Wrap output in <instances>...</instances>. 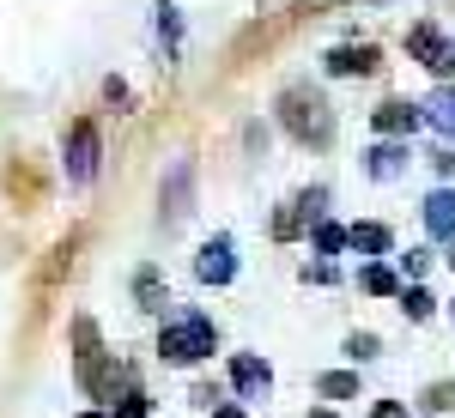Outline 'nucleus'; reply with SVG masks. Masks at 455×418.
I'll use <instances>...</instances> for the list:
<instances>
[{"label": "nucleus", "instance_id": "nucleus-1", "mask_svg": "<svg viewBox=\"0 0 455 418\" xmlns=\"http://www.w3.org/2000/svg\"><path fill=\"white\" fill-rule=\"evenodd\" d=\"M274 109H280V128L298 139V146H315V152L334 146V104L322 98V85H304V79H298V85L280 91Z\"/></svg>", "mask_w": 455, "mask_h": 418}, {"label": "nucleus", "instance_id": "nucleus-2", "mask_svg": "<svg viewBox=\"0 0 455 418\" xmlns=\"http://www.w3.org/2000/svg\"><path fill=\"white\" fill-rule=\"evenodd\" d=\"M219 351V327H212V315L201 310H176L164 327H158V358L164 364H201V358H212Z\"/></svg>", "mask_w": 455, "mask_h": 418}, {"label": "nucleus", "instance_id": "nucleus-3", "mask_svg": "<svg viewBox=\"0 0 455 418\" xmlns=\"http://www.w3.org/2000/svg\"><path fill=\"white\" fill-rule=\"evenodd\" d=\"M98 164H104V139H98V122H73L68 128V146H61V170H68L73 188H92L98 182Z\"/></svg>", "mask_w": 455, "mask_h": 418}, {"label": "nucleus", "instance_id": "nucleus-4", "mask_svg": "<svg viewBox=\"0 0 455 418\" xmlns=\"http://www.w3.org/2000/svg\"><path fill=\"white\" fill-rule=\"evenodd\" d=\"M407 55H413L425 73H437V79H450V73H455V43L437 31L431 19H419V25L407 31Z\"/></svg>", "mask_w": 455, "mask_h": 418}, {"label": "nucleus", "instance_id": "nucleus-5", "mask_svg": "<svg viewBox=\"0 0 455 418\" xmlns=\"http://www.w3.org/2000/svg\"><path fill=\"white\" fill-rule=\"evenodd\" d=\"M158 201H164V225H182V218L195 212V164H188V158H171Z\"/></svg>", "mask_w": 455, "mask_h": 418}, {"label": "nucleus", "instance_id": "nucleus-6", "mask_svg": "<svg viewBox=\"0 0 455 418\" xmlns=\"http://www.w3.org/2000/svg\"><path fill=\"white\" fill-rule=\"evenodd\" d=\"M195 279H201V285H231V279H237V243H231L225 231L201 243V255H195Z\"/></svg>", "mask_w": 455, "mask_h": 418}, {"label": "nucleus", "instance_id": "nucleus-7", "mask_svg": "<svg viewBox=\"0 0 455 418\" xmlns=\"http://www.w3.org/2000/svg\"><path fill=\"white\" fill-rule=\"evenodd\" d=\"M328 79H371V73L383 67V49L377 43H340V49H328Z\"/></svg>", "mask_w": 455, "mask_h": 418}, {"label": "nucleus", "instance_id": "nucleus-8", "mask_svg": "<svg viewBox=\"0 0 455 418\" xmlns=\"http://www.w3.org/2000/svg\"><path fill=\"white\" fill-rule=\"evenodd\" d=\"M419 218H425V237H431V243H455V182H443V188L425 194Z\"/></svg>", "mask_w": 455, "mask_h": 418}, {"label": "nucleus", "instance_id": "nucleus-9", "mask_svg": "<svg viewBox=\"0 0 455 418\" xmlns=\"http://www.w3.org/2000/svg\"><path fill=\"white\" fill-rule=\"evenodd\" d=\"M419 122H425V109H419V104H407V98H383V104L371 109V128H377L383 139H407L413 128H419Z\"/></svg>", "mask_w": 455, "mask_h": 418}, {"label": "nucleus", "instance_id": "nucleus-10", "mask_svg": "<svg viewBox=\"0 0 455 418\" xmlns=\"http://www.w3.org/2000/svg\"><path fill=\"white\" fill-rule=\"evenodd\" d=\"M231 388H237L243 400H261V394L274 388V370H267V358H255V351H237V358H231Z\"/></svg>", "mask_w": 455, "mask_h": 418}, {"label": "nucleus", "instance_id": "nucleus-11", "mask_svg": "<svg viewBox=\"0 0 455 418\" xmlns=\"http://www.w3.org/2000/svg\"><path fill=\"white\" fill-rule=\"evenodd\" d=\"M407 164H413L407 139H377V146L364 152V170L377 176V182H395V176H407Z\"/></svg>", "mask_w": 455, "mask_h": 418}, {"label": "nucleus", "instance_id": "nucleus-12", "mask_svg": "<svg viewBox=\"0 0 455 418\" xmlns=\"http://www.w3.org/2000/svg\"><path fill=\"white\" fill-rule=\"evenodd\" d=\"M164 304H171V285H164V273H158V267L146 261L140 273H134V310L158 315V310H164Z\"/></svg>", "mask_w": 455, "mask_h": 418}, {"label": "nucleus", "instance_id": "nucleus-13", "mask_svg": "<svg viewBox=\"0 0 455 418\" xmlns=\"http://www.w3.org/2000/svg\"><path fill=\"white\" fill-rule=\"evenodd\" d=\"M347 248H358V255H388L395 248V231L388 225H377V218H364V225H347Z\"/></svg>", "mask_w": 455, "mask_h": 418}, {"label": "nucleus", "instance_id": "nucleus-14", "mask_svg": "<svg viewBox=\"0 0 455 418\" xmlns=\"http://www.w3.org/2000/svg\"><path fill=\"white\" fill-rule=\"evenodd\" d=\"M419 109H425V122H431L437 134H450V139H455V85H450V79H443V85H437V91H431Z\"/></svg>", "mask_w": 455, "mask_h": 418}, {"label": "nucleus", "instance_id": "nucleus-15", "mask_svg": "<svg viewBox=\"0 0 455 418\" xmlns=\"http://www.w3.org/2000/svg\"><path fill=\"white\" fill-rule=\"evenodd\" d=\"M73 358H79V364H92V358H98V351H104V334H98V321H92V315H73Z\"/></svg>", "mask_w": 455, "mask_h": 418}, {"label": "nucleus", "instance_id": "nucleus-16", "mask_svg": "<svg viewBox=\"0 0 455 418\" xmlns=\"http://www.w3.org/2000/svg\"><path fill=\"white\" fill-rule=\"evenodd\" d=\"M158 6V36H164V55H182V12H176V0H152Z\"/></svg>", "mask_w": 455, "mask_h": 418}, {"label": "nucleus", "instance_id": "nucleus-17", "mask_svg": "<svg viewBox=\"0 0 455 418\" xmlns=\"http://www.w3.org/2000/svg\"><path fill=\"white\" fill-rule=\"evenodd\" d=\"M310 243H315V255H328V261H334V255L347 248V225H334V218H315V225H310Z\"/></svg>", "mask_w": 455, "mask_h": 418}, {"label": "nucleus", "instance_id": "nucleus-18", "mask_svg": "<svg viewBox=\"0 0 455 418\" xmlns=\"http://www.w3.org/2000/svg\"><path fill=\"white\" fill-rule=\"evenodd\" d=\"M401 315H407V321H431V315H437V297H431L425 285H401Z\"/></svg>", "mask_w": 455, "mask_h": 418}, {"label": "nucleus", "instance_id": "nucleus-19", "mask_svg": "<svg viewBox=\"0 0 455 418\" xmlns=\"http://www.w3.org/2000/svg\"><path fill=\"white\" fill-rule=\"evenodd\" d=\"M315 394L322 400H358V376L352 370H328V376H315Z\"/></svg>", "mask_w": 455, "mask_h": 418}, {"label": "nucleus", "instance_id": "nucleus-20", "mask_svg": "<svg viewBox=\"0 0 455 418\" xmlns=\"http://www.w3.org/2000/svg\"><path fill=\"white\" fill-rule=\"evenodd\" d=\"M310 225H304V212H298V201H285L280 212H274V243H298Z\"/></svg>", "mask_w": 455, "mask_h": 418}, {"label": "nucleus", "instance_id": "nucleus-21", "mask_svg": "<svg viewBox=\"0 0 455 418\" xmlns=\"http://www.w3.org/2000/svg\"><path fill=\"white\" fill-rule=\"evenodd\" d=\"M358 285H364V291H371V297H401V279L388 273L383 261H371V267H364V273H358Z\"/></svg>", "mask_w": 455, "mask_h": 418}, {"label": "nucleus", "instance_id": "nucleus-22", "mask_svg": "<svg viewBox=\"0 0 455 418\" xmlns=\"http://www.w3.org/2000/svg\"><path fill=\"white\" fill-rule=\"evenodd\" d=\"M298 201V212H304V225H315V218H328V182H310L304 194H291Z\"/></svg>", "mask_w": 455, "mask_h": 418}, {"label": "nucleus", "instance_id": "nucleus-23", "mask_svg": "<svg viewBox=\"0 0 455 418\" xmlns=\"http://www.w3.org/2000/svg\"><path fill=\"white\" fill-rule=\"evenodd\" d=\"M109 418H152V400L128 383V388H122V400H109Z\"/></svg>", "mask_w": 455, "mask_h": 418}, {"label": "nucleus", "instance_id": "nucleus-24", "mask_svg": "<svg viewBox=\"0 0 455 418\" xmlns=\"http://www.w3.org/2000/svg\"><path fill=\"white\" fill-rule=\"evenodd\" d=\"M352 364H371V358H383V340L377 334H347V346H340Z\"/></svg>", "mask_w": 455, "mask_h": 418}, {"label": "nucleus", "instance_id": "nucleus-25", "mask_svg": "<svg viewBox=\"0 0 455 418\" xmlns=\"http://www.w3.org/2000/svg\"><path fill=\"white\" fill-rule=\"evenodd\" d=\"M425 406H431V413H450L455 406V383H431L425 388Z\"/></svg>", "mask_w": 455, "mask_h": 418}, {"label": "nucleus", "instance_id": "nucleus-26", "mask_svg": "<svg viewBox=\"0 0 455 418\" xmlns=\"http://www.w3.org/2000/svg\"><path fill=\"white\" fill-rule=\"evenodd\" d=\"M334 279H340V267H334V261H328V255H322V261H310V267H304V285H334Z\"/></svg>", "mask_w": 455, "mask_h": 418}, {"label": "nucleus", "instance_id": "nucleus-27", "mask_svg": "<svg viewBox=\"0 0 455 418\" xmlns=\"http://www.w3.org/2000/svg\"><path fill=\"white\" fill-rule=\"evenodd\" d=\"M401 267H407V273L419 279L425 267H431V248H407V255H401Z\"/></svg>", "mask_w": 455, "mask_h": 418}, {"label": "nucleus", "instance_id": "nucleus-28", "mask_svg": "<svg viewBox=\"0 0 455 418\" xmlns=\"http://www.w3.org/2000/svg\"><path fill=\"white\" fill-rule=\"evenodd\" d=\"M188 400H195V406H219V383H195Z\"/></svg>", "mask_w": 455, "mask_h": 418}, {"label": "nucleus", "instance_id": "nucleus-29", "mask_svg": "<svg viewBox=\"0 0 455 418\" xmlns=\"http://www.w3.org/2000/svg\"><path fill=\"white\" fill-rule=\"evenodd\" d=\"M431 164H437V176H443V182H455V152H431Z\"/></svg>", "mask_w": 455, "mask_h": 418}, {"label": "nucleus", "instance_id": "nucleus-30", "mask_svg": "<svg viewBox=\"0 0 455 418\" xmlns=\"http://www.w3.org/2000/svg\"><path fill=\"white\" fill-rule=\"evenodd\" d=\"M371 418H407V406H401V400H377V406H371Z\"/></svg>", "mask_w": 455, "mask_h": 418}, {"label": "nucleus", "instance_id": "nucleus-31", "mask_svg": "<svg viewBox=\"0 0 455 418\" xmlns=\"http://www.w3.org/2000/svg\"><path fill=\"white\" fill-rule=\"evenodd\" d=\"M212 418H243V406H237V400H219V406H212Z\"/></svg>", "mask_w": 455, "mask_h": 418}, {"label": "nucleus", "instance_id": "nucleus-32", "mask_svg": "<svg viewBox=\"0 0 455 418\" xmlns=\"http://www.w3.org/2000/svg\"><path fill=\"white\" fill-rule=\"evenodd\" d=\"M310 418H334V413H328V406H322V413H310Z\"/></svg>", "mask_w": 455, "mask_h": 418}, {"label": "nucleus", "instance_id": "nucleus-33", "mask_svg": "<svg viewBox=\"0 0 455 418\" xmlns=\"http://www.w3.org/2000/svg\"><path fill=\"white\" fill-rule=\"evenodd\" d=\"M79 418H109V413H79Z\"/></svg>", "mask_w": 455, "mask_h": 418}, {"label": "nucleus", "instance_id": "nucleus-34", "mask_svg": "<svg viewBox=\"0 0 455 418\" xmlns=\"http://www.w3.org/2000/svg\"><path fill=\"white\" fill-rule=\"evenodd\" d=\"M450 267H455V243H450Z\"/></svg>", "mask_w": 455, "mask_h": 418}, {"label": "nucleus", "instance_id": "nucleus-35", "mask_svg": "<svg viewBox=\"0 0 455 418\" xmlns=\"http://www.w3.org/2000/svg\"><path fill=\"white\" fill-rule=\"evenodd\" d=\"M450 315H455V304H450Z\"/></svg>", "mask_w": 455, "mask_h": 418}, {"label": "nucleus", "instance_id": "nucleus-36", "mask_svg": "<svg viewBox=\"0 0 455 418\" xmlns=\"http://www.w3.org/2000/svg\"><path fill=\"white\" fill-rule=\"evenodd\" d=\"M377 6H383V0H377Z\"/></svg>", "mask_w": 455, "mask_h": 418}]
</instances>
